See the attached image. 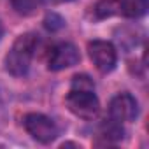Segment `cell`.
<instances>
[{
  "label": "cell",
  "instance_id": "1",
  "mask_svg": "<svg viewBox=\"0 0 149 149\" xmlns=\"http://www.w3.org/2000/svg\"><path fill=\"white\" fill-rule=\"evenodd\" d=\"M39 35L33 33V32H26L23 35H19L9 53L6 54V60H4V65H6V70L14 77H23L28 74L30 70V65H32V60L37 53V47H39Z\"/></svg>",
  "mask_w": 149,
  "mask_h": 149
},
{
  "label": "cell",
  "instance_id": "2",
  "mask_svg": "<svg viewBox=\"0 0 149 149\" xmlns=\"http://www.w3.org/2000/svg\"><path fill=\"white\" fill-rule=\"evenodd\" d=\"M67 109L81 119H93L100 112V100L95 90H74L70 88L65 97Z\"/></svg>",
  "mask_w": 149,
  "mask_h": 149
},
{
  "label": "cell",
  "instance_id": "3",
  "mask_svg": "<svg viewBox=\"0 0 149 149\" xmlns=\"http://www.w3.org/2000/svg\"><path fill=\"white\" fill-rule=\"evenodd\" d=\"M23 126L26 133L39 144H51L60 135V126L54 119L40 112H28L23 118Z\"/></svg>",
  "mask_w": 149,
  "mask_h": 149
},
{
  "label": "cell",
  "instance_id": "4",
  "mask_svg": "<svg viewBox=\"0 0 149 149\" xmlns=\"http://www.w3.org/2000/svg\"><path fill=\"white\" fill-rule=\"evenodd\" d=\"M88 54L93 65L102 74H111L118 65V51L112 42L109 40H90L88 42Z\"/></svg>",
  "mask_w": 149,
  "mask_h": 149
},
{
  "label": "cell",
  "instance_id": "5",
  "mask_svg": "<svg viewBox=\"0 0 149 149\" xmlns=\"http://www.w3.org/2000/svg\"><path fill=\"white\" fill-rule=\"evenodd\" d=\"M81 61V53L72 42H58L47 53V68L60 72Z\"/></svg>",
  "mask_w": 149,
  "mask_h": 149
},
{
  "label": "cell",
  "instance_id": "6",
  "mask_svg": "<svg viewBox=\"0 0 149 149\" xmlns=\"http://www.w3.org/2000/svg\"><path fill=\"white\" fill-rule=\"evenodd\" d=\"M137 116H139V102L132 93L128 91L118 93L109 102L107 118L119 123H130V121H135Z\"/></svg>",
  "mask_w": 149,
  "mask_h": 149
},
{
  "label": "cell",
  "instance_id": "7",
  "mask_svg": "<svg viewBox=\"0 0 149 149\" xmlns=\"http://www.w3.org/2000/svg\"><path fill=\"white\" fill-rule=\"evenodd\" d=\"M149 2L147 0H119L118 14L128 19H139L147 13Z\"/></svg>",
  "mask_w": 149,
  "mask_h": 149
},
{
  "label": "cell",
  "instance_id": "8",
  "mask_svg": "<svg viewBox=\"0 0 149 149\" xmlns=\"http://www.w3.org/2000/svg\"><path fill=\"white\" fill-rule=\"evenodd\" d=\"M98 135L104 139L102 144H114V142H119V140L125 137L123 123L107 118V119L102 123V126H100V133H98Z\"/></svg>",
  "mask_w": 149,
  "mask_h": 149
},
{
  "label": "cell",
  "instance_id": "9",
  "mask_svg": "<svg viewBox=\"0 0 149 149\" xmlns=\"http://www.w3.org/2000/svg\"><path fill=\"white\" fill-rule=\"evenodd\" d=\"M11 6L18 14L30 16L42 6V0H11Z\"/></svg>",
  "mask_w": 149,
  "mask_h": 149
},
{
  "label": "cell",
  "instance_id": "10",
  "mask_svg": "<svg viewBox=\"0 0 149 149\" xmlns=\"http://www.w3.org/2000/svg\"><path fill=\"white\" fill-rule=\"evenodd\" d=\"M118 6H119V0H100L95 6V16L98 19L111 18V16L118 14Z\"/></svg>",
  "mask_w": 149,
  "mask_h": 149
},
{
  "label": "cell",
  "instance_id": "11",
  "mask_svg": "<svg viewBox=\"0 0 149 149\" xmlns=\"http://www.w3.org/2000/svg\"><path fill=\"white\" fill-rule=\"evenodd\" d=\"M70 88H74V90H95V81L88 74H77V76L72 77Z\"/></svg>",
  "mask_w": 149,
  "mask_h": 149
},
{
  "label": "cell",
  "instance_id": "12",
  "mask_svg": "<svg viewBox=\"0 0 149 149\" xmlns=\"http://www.w3.org/2000/svg\"><path fill=\"white\" fill-rule=\"evenodd\" d=\"M65 26V19L58 14V13H49L44 18V28L47 32H58Z\"/></svg>",
  "mask_w": 149,
  "mask_h": 149
},
{
  "label": "cell",
  "instance_id": "13",
  "mask_svg": "<svg viewBox=\"0 0 149 149\" xmlns=\"http://www.w3.org/2000/svg\"><path fill=\"white\" fill-rule=\"evenodd\" d=\"M67 2H72V0H42V4H47V6H58V4H67Z\"/></svg>",
  "mask_w": 149,
  "mask_h": 149
},
{
  "label": "cell",
  "instance_id": "14",
  "mask_svg": "<svg viewBox=\"0 0 149 149\" xmlns=\"http://www.w3.org/2000/svg\"><path fill=\"white\" fill-rule=\"evenodd\" d=\"M2 35H4V28H2V25H0V39H2Z\"/></svg>",
  "mask_w": 149,
  "mask_h": 149
}]
</instances>
